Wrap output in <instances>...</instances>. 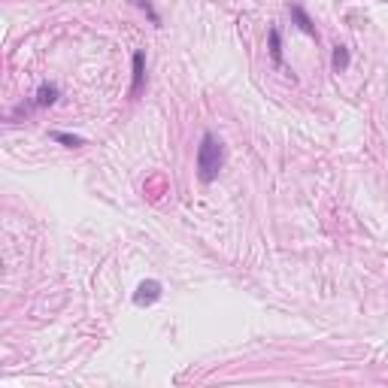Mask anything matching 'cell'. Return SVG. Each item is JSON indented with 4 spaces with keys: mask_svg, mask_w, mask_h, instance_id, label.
<instances>
[{
    "mask_svg": "<svg viewBox=\"0 0 388 388\" xmlns=\"http://www.w3.org/2000/svg\"><path fill=\"white\" fill-rule=\"evenodd\" d=\"M194 167H197V179L203 185H212L218 179L225 167V143L218 140L216 134H203L201 143H197V155H194Z\"/></svg>",
    "mask_w": 388,
    "mask_h": 388,
    "instance_id": "cell-1",
    "label": "cell"
},
{
    "mask_svg": "<svg viewBox=\"0 0 388 388\" xmlns=\"http://www.w3.org/2000/svg\"><path fill=\"white\" fill-rule=\"evenodd\" d=\"M161 294H164V285L158 283V279H143L134 292V307H140V309L152 307L155 300H161Z\"/></svg>",
    "mask_w": 388,
    "mask_h": 388,
    "instance_id": "cell-2",
    "label": "cell"
},
{
    "mask_svg": "<svg viewBox=\"0 0 388 388\" xmlns=\"http://www.w3.org/2000/svg\"><path fill=\"white\" fill-rule=\"evenodd\" d=\"M131 91L127 94L131 97H136L143 91V85H146V52L143 49H136L134 55H131Z\"/></svg>",
    "mask_w": 388,
    "mask_h": 388,
    "instance_id": "cell-3",
    "label": "cell"
},
{
    "mask_svg": "<svg viewBox=\"0 0 388 388\" xmlns=\"http://www.w3.org/2000/svg\"><path fill=\"white\" fill-rule=\"evenodd\" d=\"M288 15H292V21L298 25V30H303V34L313 37V40L318 43V28H316V21L309 19V12L303 10L300 3H292V6H288Z\"/></svg>",
    "mask_w": 388,
    "mask_h": 388,
    "instance_id": "cell-4",
    "label": "cell"
},
{
    "mask_svg": "<svg viewBox=\"0 0 388 388\" xmlns=\"http://www.w3.org/2000/svg\"><path fill=\"white\" fill-rule=\"evenodd\" d=\"M267 49H270V61L276 67H285V49H283V30L276 25L267 28Z\"/></svg>",
    "mask_w": 388,
    "mask_h": 388,
    "instance_id": "cell-5",
    "label": "cell"
},
{
    "mask_svg": "<svg viewBox=\"0 0 388 388\" xmlns=\"http://www.w3.org/2000/svg\"><path fill=\"white\" fill-rule=\"evenodd\" d=\"M58 97H61V88L45 82V85L37 88V94H34V101H30V106H37V110H45V106H55Z\"/></svg>",
    "mask_w": 388,
    "mask_h": 388,
    "instance_id": "cell-6",
    "label": "cell"
},
{
    "mask_svg": "<svg viewBox=\"0 0 388 388\" xmlns=\"http://www.w3.org/2000/svg\"><path fill=\"white\" fill-rule=\"evenodd\" d=\"M349 64H352V55H349V49H346L343 43H337V45H334V52H331V67H334V73H346Z\"/></svg>",
    "mask_w": 388,
    "mask_h": 388,
    "instance_id": "cell-7",
    "label": "cell"
},
{
    "mask_svg": "<svg viewBox=\"0 0 388 388\" xmlns=\"http://www.w3.org/2000/svg\"><path fill=\"white\" fill-rule=\"evenodd\" d=\"M49 136H52V140H55V143H61V146H64V149H82V146H85V140H82V136H76V134L52 131Z\"/></svg>",
    "mask_w": 388,
    "mask_h": 388,
    "instance_id": "cell-8",
    "label": "cell"
},
{
    "mask_svg": "<svg viewBox=\"0 0 388 388\" xmlns=\"http://www.w3.org/2000/svg\"><path fill=\"white\" fill-rule=\"evenodd\" d=\"M127 3L131 6H136V10H140L143 15H146V19L152 21V25H161V15H158V10L155 6H152V0H127Z\"/></svg>",
    "mask_w": 388,
    "mask_h": 388,
    "instance_id": "cell-9",
    "label": "cell"
}]
</instances>
